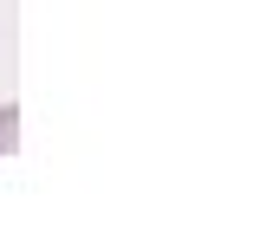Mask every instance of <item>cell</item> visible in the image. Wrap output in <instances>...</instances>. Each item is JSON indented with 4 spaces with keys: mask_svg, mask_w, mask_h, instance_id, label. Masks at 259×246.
I'll use <instances>...</instances> for the list:
<instances>
[{
    "mask_svg": "<svg viewBox=\"0 0 259 246\" xmlns=\"http://www.w3.org/2000/svg\"><path fill=\"white\" fill-rule=\"evenodd\" d=\"M13 143H20V110H13V104H0V155L13 149Z\"/></svg>",
    "mask_w": 259,
    "mask_h": 246,
    "instance_id": "cell-1",
    "label": "cell"
}]
</instances>
